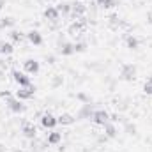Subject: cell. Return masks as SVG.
Wrapping results in <instances>:
<instances>
[{"mask_svg": "<svg viewBox=\"0 0 152 152\" xmlns=\"http://www.w3.org/2000/svg\"><path fill=\"white\" fill-rule=\"evenodd\" d=\"M90 118H92L94 124H97V126H104V124L110 122V113L104 112V110H94V113H92Z\"/></svg>", "mask_w": 152, "mask_h": 152, "instance_id": "cell-1", "label": "cell"}, {"mask_svg": "<svg viewBox=\"0 0 152 152\" xmlns=\"http://www.w3.org/2000/svg\"><path fill=\"white\" fill-rule=\"evenodd\" d=\"M11 75H12V80H14L20 87H28V85H32V83H30V76H27V73H21V71H18V69H12Z\"/></svg>", "mask_w": 152, "mask_h": 152, "instance_id": "cell-2", "label": "cell"}, {"mask_svg": "<svg viewBox=\"0 0 152 152\" xmlns=\"http://www.w3.org/2000/svg\"><path fill=\"white\" fill-rule=\"evenodd\" d=\"M136 76V66L133 64H124L122 66V71H120V78L126 80V81H133Z\"/></svg>", "mask_w": 152, "mask_h": 152, "instance_id": "cell-3", "label": "cell"}, {"mask_svg": "<svg viewBox=\"0 0 152 152\" xmlns=\"http://www.w3.org/2000/svg\"><path fill=\"white\" fill-rule=\"evenodd\" d=\"M34 92H36L34 85H28V87H20V88L16 90V97H18V99H21V101H25V99H30V97L34 96Z\"/></svg>", "mask_w": 152, "mask_h": 152, "instance_id": "cell-4", "label": "cell"}, {"mask_svg": "<svg viewBox=\"0 0 152 152\" xmlns=\"http://www.w3.org/2000/svg\"><path fill=\"white\" fill-rule=\"evenodd\" d=\"M7 106H9V110L12 112V113H23L25 112V104H23V101L21 99H7Z\"/></svg>", "mask_w": 152, "mask_h": 152, "instance_id": "cell-5", "label": "cell"}, {"mask_svg": "<svg viewBox=\"0 0 152 152\" xmlns=\"http://www.w3.org/2000/svg\"><path fill=\"white\" fill-rule=\"evenodd\" d=\"M94 113V104L90 103H85L80 110H78V115H76V120H83V118H90Z\"/></svg>", "mask_w": 152, "mask_h": 152, "instance_id": "cell-6", "label": "cell"}, {"mask_svg": "<svg viewBox=\"0 0 152 152\" xmlns=\"http://www.w3.org/2000/svg\"><path fill=\"white\" fill-rule=\"evenodd\" d=\"M85 12H87L85 4H81V2H75V4H71V14H73L75 20H81Z\"/></svg>", "mask_w": 152, "mask_h": 152, "instance_id": "cell-7", "label": "cell"}, {"mask_svg": "<svg viewBox=\"0 0 152 152\" xmlns=\"http://www.w3.org/2000/svg\"><path fill=\"white\" fill-rule=\"evenodd\" d=\"M57 124H58L57 117H53L51 113H44L42 117H41V126H42L44 129H53Z\"/></svg>", "mask_w": 152, "mask_h": 152, "instance_id": "cell-8", "label": "cell"}, {"mask_svg": "<svg viewBox=\"0 0 152 152\" xmlns=\"http://www.w3.org/2000/svg\"><path fill=\"white\" fill-rule=\"evenodd\" d=\"M23 67H25V73H27V75H37L39 69H41L39 62H37V60H34V58H28V60H25Z\"/></svg>", "mask_w": 152, "mask_h": 152, "instance_id": "cell-9", "label": "cell"}, {"mask_svg": "<svg viewBox=\"0 0 152 152\" xmlns=\"http://www.w3.org/2000/svg\"><path fill=\"white\" fill-rule=\"evenodd\" d=\"M83 28H85V18L76 20L75 23H71V25H69V34L76 37V36H80V34L83 32Z\"/></svg>", "mask_w": 152, "mask_h": 152, "instance_id": "cell-10", "label": "cell"}, {"mask_svg": "<svg viewBox=\"0 0 152 152\" xmlns=\"http://www.w3.org/2000/svg\"><path fill=\"white\" fill-rule=\"evenodd\" d=\"M21 133H23V136H25V138H28V140H34V138L37 136V129H36V126H34V124H23Z\"/></svg>", "mask_w": 152, "mask_h": 152, "instance_id": "cell-11", "label": "cell"}, {"mask_svg": "<svg viewBox=\"0 0 152 152\" xmlns=\"http://www.w3.org/2000/svg\"><path fill=\"white\" fill-rule=\"evenodd\" d=\"M58 51H60L64 57H69V55H73V53H75V44L66 41V42H62V44L58 46Z\"/></svg>", "mask_w": 152, "mask_h": 152, "instance_id": "cell-12", "label": "cell"}, {"mask_svg": "<svg viewBox=\"0 0 152 152\" xmlns=\"http://www.w3.org/2000/svg\"><path fill=\"white\" fill-rule=\"evenodd\" d=\"M27 39H28L34 46H41V44H42V36L39 34L37 30H30V32L27 34Z\"/></svg>", "mask_w": 152, "mask_h": 152, "instance_id": "cell-13", "label": "cell"}, {"mask_svg": "<svg viewBox=\"0 0 152 152\" xmlns=\"http://www.w3.org/2000/svg\"><path fill=\"white\" fill-rule=\"evenodd\" d=\"M57 120H58L60 126H71V124H75L76 122V117H73L71 113H62Z\"/></svg>", "mask_w": 152, "mask_h": 152, "instance_id": "cell-14", "label": "cell"}, {"mask_svg": "<svg viewBox=\"0 0 152 152\" xmlns=\"http://www.w3.org/2000/svg\"><path fill=\"white\" fill-rule=\"evenodd\" d=\"M55 7H57L58 14H62V16H69L71 14V4L69 2H58V5H55Z\"/></svg>", "mask_w": 152, "mask_h": 152, "instance_id": "cell-15", "label": "cell"}, {"mask_svg": "<svg viewBox=\"0 0 152 152\" xmlns=\"http://www.w3.org/2000/svg\"><path fill=\"white\" fill-rule=\"evenodd\" d=\"M58 11H57V7H48L46 11H44V18L46 20H50V21H57L58 20Z\"/></svg>", "mask_w": 152, "mask_h": 152, "instance_id": "cell-16", "label": "cell"}, {"mask_svg": "<svg viewBox=\"0 0 152 152\" xmlns=\"http://www.w3.org/2000/svg\"><path fill=\"white\" fill-rule=\"evenodd\" d=\"M103 127H104V136H106V138H115V136H117V133H118V131H117V127H115L113 124H110V122H108V124H104Z\"/></svg>", "mask_w": 152, "mask_h": 152, "instance_id": "cell-17", "label": "cell"}, {"mask_svg": "<svg viewBox=\"0 0 152 152\" xmlns=\"http://www.w3.org/2000/svg\"><path fill=\"white\" fill-rule=\"evenodd\" d=\"M60 142H62V133L53 131V133L48 134V143H50V145H57V143H60Z\"/></svg>", "mask_w": 152, "mask_h": 152, "instance_id": "cell-18", "label": "cell"}, {"mask_svg": "<svg viewBox=\"0 0 152 152\" xmlns=\"http://www.w3.org/2000/svg\"><path fill=\"white\" fill-rule=\"evenodd\" d=\"M126 44H127L129 50H138L140 48V41L134 37V36H127L126 37Z\"/></svg>", "mask_w": 152, "mask_h": 152, "instance_id": "cell-19", "label": "cell"}, {"mask_svg": "<svg viewBox=\"0 0 152 152\" xmlns=\"http://www.w3.org/2000/svg\"><path fill=\"white\" fill-rule=\"evenodd\" d=\"M14 51V46L11 42H0V55H11Z\"/></svg>", "mask_w": 152, "mask_h": 152, "instance_id": "cell-20", "label": "cell"}, {"mask_svg": "<svg viewBox=\"0 0 152 152\" xmlns=\"http://www.w3.org/2000/svg\"><path fill=\"white\" fill-rule=\"evenodd\" d=\"M14 25V20L11 16H5V18H0V28H9Z\"/></svg>", "mask_w": 152, "mask_h": 152, "instance_id": "cell-21", "label": "cell"}, {"mask_svg": "<svg viewBox=\"0 0 152 152\" xmlns=\"http://www.w3.org/2000/svg\"><path fill=\"white\" fill-rule=\"evenodd\" d=\"M96 2H97V5H101V7H104V9L115 5V0H96Z\"/></svg>", "mask_w": 152, "mask_h": 152, "instance_id": "cell-22", "label": "cell"}, {"mask_svg": "<svg viewBox=\"0 0 152 152\" xmlns=\"http://www.w3.org/2000/svg\"><path fill=\"white\" fill-rule=\"evenodd\" d=\"M143 92H145L147 96H152V78H149V80L145 81V85H143Z\"/></svg>", "mask_w": 152, "mask_h": 152, "instance_id": "cell-23", "label": "cell"}, {"mask_svg": "<svg viewBox=\"0 0 152 152\" xmlns=\"http://www.w3.org/2000/svg\"><path fill=\"white\" fill-rule=\"evenodd\" d=\"M87 50V44L85 42H75V53H81Z\"/></svg>", "mask_w": 152, "mask_h": 152, "instance_id": "cell-24", "label": "cell"}, {"mask_svg": "<svg viewBox=\"0 0 152 152\" xmlns=\"http://www.w3.org/2000/svg\"><path fill=\"white\" fill-rule=\"evenodd\" d=\"M11 39H12L14 42H20V41L23 39V34H21V32H16V30H12V32H11Z\"/></svg>", "mask_w": 152, "mask_h": 152, "instance_id": "cell-25", "label": "cell"}, {"mask_svg": "<svg viewBox=\"0 0 152 152\" xmlns=\"http://www.w3.org/2000/svg\"><path fill=\"white\" fill-rule=\"evenodd\" d=\"M126 131H127L129 134H134V133H136V126H133V124H126Z\"/></svg>", "mask_w": 152, "mask_h": 152, "instance_id": "cell-26", "label": "cell"}, {"mask_svg": "<svg viewBox=\"0 0 152 152\" xmlns=\"http://www.w3.org/2000/svg\"><path fill=\"white\" fill-rule=\"evenodd\" d=\"M62 81H64V80H62V76H55V78H53V87H60V85H62Z\"/></svg>", "mask_w": 152, "mask_h": 152, "instance_id": "cell-27", "label": "cell"}, {"mask_svg": "<svg viewBox=\"0 0 152 152\" xmlns=\"http://www.w3.org/2000/svg\"><path fill=\"white\" fill-rule=\"evenodd\" d=\"M78 99H80V101H83V103H90V97H88V96H85V94H78Z\"/></svg>", "mask_w": 152, "mask_h": 152, "instance_id": "cell-28", "label": "cell"}, {"mask_svg": "<svg viewBox=\"0 0 152 152\" xmlns=\"http://www.w3.org/2000/svg\"><path fill=\"white\" fill-rule=\"evenodd\" d=\"M0 97L2 99H11V92H7V90L5 92H0Z\"/></svg>", "mask_w": 152, "mask_h": 152, "instance_id": "cell-29", "label": "cell"}, {"mask_svg": "<svg viewBox=\"0 0 152 152\" xmlns=\"http://www.w3.org/2000/svg\"><path fill=\"white\" fill-rule=\"evenodd\" d=\"M46 60H48V64H53V62H55V57L50 55V57H46Z\"/></svg>", "mask_w": 152, "mask_h": 152, "instance_id": "cell-30", "label": "cell"}, {"mask_svg": "<svg viewBox=\"0 0 152 152\" xmlns=\"http://www.w3.org/2000/svg\"><path fill=\"white\" fill-rule=\"evenodd\" d=\"M149 23H152V12H149Z\"/></svg>", "mask_w": 152, "mask_h": 152, "instance_id": "cell-31", "label": "cell"}, {"mask_svg": "<svg viewBox=\"0 0 152 152\" xmlns=\"http://www.w3.org/2000/svg\"><path fill=\"white\" fill-rule=\"evenodd\" d=\"M4 4H5V0H0V9L4 7Z\"/></svg>", "mask_w": 152, "mask_h": 152, "instance_id": "cell-32", "label": "cell"}, {"mask_svg": "<svg viewBox=\"0 0 152 152\" xmlns=\"http://www.w3.org/2000/svg\"><path fill=\"white\" fill-rule=\"evenodd\" d=\"M14 152H23V151H14Z\"/></svg>", "mask_w": 152, "mask_h": 152, "instance_id": "cell-33", "label": "cell"}, {"mask_svg": "<svg viewBox=\"0 0 152 152\" xmlns=\"http://www.w3.org/2000/svg\"><path fill=\"white\" fill-rule=\"evenodd\" d=\"M57 2H64V0H57Z\"/></svg>", "mask_w": 152, "mask_h": 152, "instance_id": "cell-34", "label": "cell"}]
</instances>
